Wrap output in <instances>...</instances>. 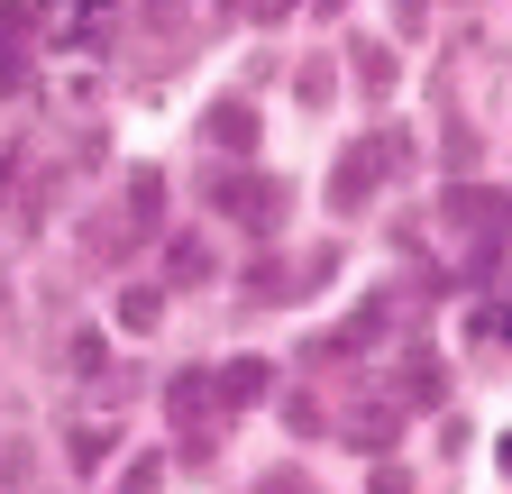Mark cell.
<instances>
[{
    "label": "cell",
    "mask_w": 512,
    "mask_h": 494,
    "mask_svg": "<svg viewBox=\"0 0 512 494\" xmlns=\"http://www.w3.org/2000/svg\"><path fill=\"white\" fill-rule=\"evenodd\" d=\"M211 202H220V211H238L247 229H284V211H293V183H275V174L238 165V174H211Z\"/></svg>",
    "instance_id": "1"
},
{
    "label": "cell",
    "mask_w": 512,
    "mask_h": 494,
    "mask_svg": "<svg viewBox=\"0 0 512 494\" xmlns=\"http://www.w3.org/2000/svg\"><path fill=\"white\" fill-rule=\"evenodd\" d=\"M384 156H403V138H366V147L339 156V174H330V211H339V220H357V211L375 202V165H384Z\"/></svg>",
    "instance_id": "2"
},
{
    "label": "cell",
    "mask_w": 512,
    "mask_h": 494,
    "mask_svg": "<svg viewBox=\"0 0 512 494\" xmlns=\"http://www.w3.org/2000/svg\"><path fill=\"white\" fill-rule=\"evenodd\" d=\"M448 220H458L467 238H485V247H503V220H512V202L503 193H485V183H448V202H439Z\"/></svg>",
    "instance_id": "3"
},
{
    "label": "cell",
    "mask_w": 512,
    "mask_h": 494,
    "mask_svg": "<svg viewBox=\"0 0 512 494\" xmlns=\"http://www.w3.org/2000/svg\"><path fill=\"white\" fill-rule=\"evenodd\" d=\"M211 394H220V412L266 403V394H275V366H266V357H229V366H211Z\"/></svg>",
    "instance_id": "4"
},
{
    "label": "cell",
    "mask_w": 512,
    "mask_h": 494,
    "mask_svg": "<svg viewBox=\"0 0 512 494\" xmlns=\"http://www.w3.org/2000/svg\"><path fill=\"white\" fill-rule=\"evenodd\" d=\"M394 412H403L394 394H366V403H348V412H339V440H348V449H384V440H394Z\"/></svg>",
    "instance_id": "5"
},
{
    "label": "cell",
    "mask_w": 512,
    "mask_h": 494,
    "mask_svg": "<svg viewBox=\"0 0 512 494\" xmlns=\"http://www.w3.org/2000/svg\"><path fill=\"white\" fill-rule=\"evenodd\" d=\"M128 229H156L165 220V174L156 165H128V211H119Z\"/></svg>",
    "instance_id": "6"
},
{
    "label": "cell",
    "mask_w": 512,
    "mask_h": 494,
    "mask_svg": "<svg viewBox=\"0 0 512 494\" xmlns=\"http://www.w3.org/2000/svg\"><path fill=\"white\" fill-rule=\"evenodd\" d=\"M165 394H174V421H183V430H192V421H211V412H220V394H211V366H183V376H174Z\"/></svg>",
    "instance_id": "7"
},
{
    "label": "cell",
    "mask_w": 512,
    "mask_h": 494,
    "mask_svg": "<svg viewBox=\"0 0 512 494\" xmlns=\"http://www.w3.org/2000/svg\"><path fill=\"white\" fill-rule=\"evenodd\" d=\"M119 330H128V339L165 330V284H128V293H119Z\"/></svg>",
    "instance_id": "8"
},
{
    "label": "cell",
    "mask_w": 512,
    "mask_h": 494,
    "mask_svg": "<svg viewBox=\"0 0 512 494\" xmlns=\"http://www.w3.org/2000/svg\"><path fill=\"white\" fill-rule=\"evenodd\" d=\"M202 138H211V147H256V110H247V101H220V110L202 119Z\"/></svg>",
    "instance_id": "9"
},
{
    "label": "cell",
    "mask_w": 512,
    "mask_h": 494,
    "mask_svg": "<svg viewBox=\"0 0 512 494\" xmlns=\"http://www.w3.org/2000/svg\"><path fill=\"white\" fill-rule=\"evenodd\" d=\"M165 284H211V247L202 238H165Z\"/></svg>",
    "instance_id": "10"
},
{
    "label": "cell",
    "mask_w": 512,
    "mask_h": 494,
    "mask_svg": "<svg viewBox=\"0 0 512 494\" xmlns=\"http://www.w3.org/2000/svg\"><path fill=\"white\" fill-rule=\"evenodd\" d=\"M19 46H28V19L10 10V0H0V92H10V83L28 74V55H19Z\"/></svg>",
    "instance_id": "11"
},
{
    "label": "cell",
    "mask_w": 512,
    "mask_h": 494,
    "mask_svg": "<svg viewBox=\"0 0 512 494\" xmlns=\"http://www.w3.org/2000/svg\"><path fill=\"white\" fill-rule=\"evenodd\" d=\"M128 238H138L128 220H92V229H83V247H92V266H119V257H128Z\"/></svg>",
    "instance_id": "12"
},
{
    "label": "cell",
    "mask_w": 512,
    "mask_h": 494,
    "mask_svg": "<svg viewBox=\"0 0 512 494\" xmlns=\"http://www.w3.org/2000/svg\"><path fill=\"white\" fill-rule=\"evenodd\" d=\"M64 366H74V376H92V366H101V330H74V339H64Z\"/></svg>",
    "instance_id": "13"
},
{
    "label": "cell",
    "mask_w": 512,
    "mask_h": 494,
    "mask_svg": "<svg viewBox=\"0 0 512 494\" xmlns=\"http://www.w3.org/2000/svg\"><path fill=\"white\" fill-rule=\"evenodd\" d=\"M165 485V458H128V476H119V494H156Z\"/></svg>",
    "instance_id": "14"
},
{
    "label": "cell",
    "mask_w": 512,
    "mask_h": 494,
    "mask_svg": "<svg viewBox=\"0 0 512 494\" xmlns=\"http://www.w3.org/2000/svg\"><path fill=\"white\" fill-rule=\"evenodd\" d=\"M293 10V0H229V19H247V28H275Z\"/></svg>",
    "instance_id": "15"
},
{
    "label": "cell",
    "mask_w": 512,
    "mask_h": 494,
    "mask_svg": "<svg viewBox=\"0 0 512 494\" xmlns=\"http://www.w3.org/2000/svg\"><path fill=\"white\" fill-rule=\"evenodd\" d=\"M110 440H119L110 421H83V430H74V458H110Z\"/></svg>",
    "instance_id": "16"
},
{
    "label": "cell",
    "mask_w": 512,
    "mask_h": 494,
    "mask_svg": "<svg viewBox=\"0 0 512 494\" xmlns=\"http://www.w3.org/2000/svg\"><path fill=\"white\" fill-rule=\"evenodd\" d=\"M357 74H366V83L384 92V83H394V55H384V46H357Z\"/></svg>",
    "instance_id": "17"
},
{
    "label": "cell",
    "mask_w": 512,
    "mask_h": 494,
    "mask_svg": "<svg viewBox=\"0 0 512 494\" xmlns=\"http://www.w3.org/2000/svg\"><path fill=\"white\" fill-rule=\"evenodd\" d=\"M284 421H293V430H320V421H330V412H320L311 394H284Z\"/></svg>",
    "instance_id": "18"
},
{
    "label": "cell",
    "mask_w": 512,
    "mask_h": 494,
    "mask_svg": "<svg viewBox=\"0 0 512 494\" xmlns=\"http://www.w3.org/2000/svg\"><path fill=\"white\" fill-rule=\"evenodd\" d=\"M256 494H311V476H302V467H275V476L256 485Z\"/></svg>",
    "instance_id": "19"
},
{
    "label": "cell",
    "mask_w": 512,
    "mask_h": 494,
    "mask_svg": "<svg viewBox=\"0 0 512 494\" xmlns=\"http://www.w3.org/2000/svg\"><path fill=\"white\" fill-rule=\"evenodd\" d=\"M183 10H192V0H138V19H156V28H174Z\"/></svg>",
    "instance_id": "20"
},
{
    "label": "cell",
    "mask_w": 512,
    "mask_h": 494,
    "mask_svg": "<svg viewBox=\"0 0 512 494\" xmlns=\"http://www.w3.org/2000/svg\"><path fill=\"white\" fill-rule=\"evenodd\" d=\"M375 494H412V476L403 467H375Z\"/></svg>",
    "instance_id": "21"
},
{
    "label": "cell",
    "mask_w": 512,
    "mask_h": 494,
    "mask_svg": "<svg viewBox=\"0 0 512 494\" xmlns=\"http://www.w3.org/2000/svg\"><path fill=\"white\" fill-rule=\"evenodd\" d=\"M311 10H320V19H339V10H348V0H311Z\"/></svg>",
    "instance_id": "22"
},
{
    "label": "cell",
    "mask_w": 512,
    "mask_h": 494,
    "mask_svg": "<svg viewBox=\"0 0 512 494\" xmlns=\"http://www.w3.org/2000/svg\"><path fill=\"white\" fill-rule=\"evenodd\" d=\"M494 458H503V467H512V440H503V449H494Z\"/></svg>",
    "instance_id": "23"
}]
</instances>
